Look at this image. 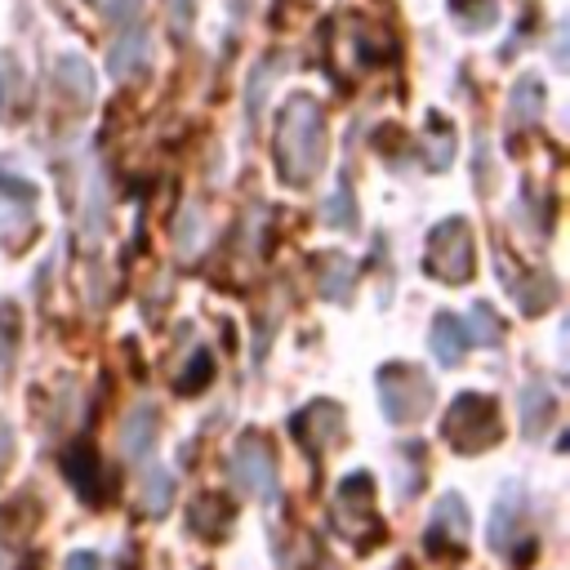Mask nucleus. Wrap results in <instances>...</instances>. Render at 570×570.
Masks as SVG:
<instances>
[{
	"instance_id": "obj_1",
	"label": "nucleus",
	"mask_w": 570,
	"mask_h": 570,
	"mask_svg": "<svg viewBox=\"0 0 570 570\" xmlns=\"http://www.w3.org/2000/svg\"><path fill=\"white\" fill-rule=\"evenodd\" d=\"M325 165V116L316 98L289 94L276 116V169L289 187H307Z\"/></svg>"
},
{
	"instance_id": "obj_2",
	"label": "nucleus",
	"mask_w": 570,
	"mask_h": 570,
	"mask_svg": "<svg viewBox=\"0 0 570 570\" xmlns=\"http://www.w3.org/2000/svg\"><path fill=\"white\" fill-rule=\"evenodd\" d=\"M330 525H334V534L356 543V552H370L383 543V517L374 508V476L370 472H352L338 481L334 503H330Z\"/></svg>"
},
{
	"instance_id": "obj_3",
	"label": "nucleus",
	"mask_w": 570,
	"mask_h": 570,
	"mask_svg": "<svg viewBox=\"0 0 570 570\" xmlns=\"http://www.w3.org/2000/svg\"><path fill=\"white\" fill-rule=\"evenodd\" d=\"M450 450L459 454H485L490 445H499L503 436V414H499V401L485 396V392H459L445 410V423H441Z\"/></svg>"
},
{
	"instance_id": "obj_4",
	"label": "nucleus",
	"mask_w": 570,
	"mask_h": 570,
	"mask_svg": "<svg viewBox=\"0 0 570 570\" xmlns=\"http://www.w3.org/2000/svg\"><path fill=\"white\" fill-rule=\"evenodd\" d=\"M423 272L441 285H463L476 272V245H472V227L463 218H441L428 232V249H423Z\"/></svg>"
},
{
	"instance_id": "obj_5",
	"label": "nucleus",
	"mask_w": 570,
	"mask_h": 570,
	"mask_svg": "<svg viewBox=\"0 0 570 570\" xmlns=\"http://www.w3.org/2000/svg\"><path fill=\"white\" fill-rule=\"evenodd\" d=\"M432 396H436V387L419 365H410V361L379 365V405L392 423H401V428L419 423L432 410Z\"/></svg>"
},
{
	"instance_id": "obj_6",
	"label": "nucleus",
	"mask_w": 570,
	"mask_h": 570,
	"mask_svg": "<svg viewBox=\"0 0 570 570\" xmlns=\"http://www.w3.org/2000/svg\"><path fill=\"white\" fill-rule=\"evenodd\" d=\"M490 548L503 552L517 570H525L530 557L539 552V539H534V530L525 525V499H521V485H517V481L503 485V494H499V503H494V512H490Z\"/></svg>"
},
{
	"instance_id": "obj_7",
	"label": "nucleus",
	"mask_w": 570,
	"mask_h": 570,
	"mask_svg": "<svg viewBox=\"0 0 570 570\" xmlns=\"http://www.w3.org/2000/svg\"><path fill=\"white\" fill-rule=\"evenodd\" d=\"M232 476L258 494V499H281V481H276V445L267 441V432H240L232 445Z\"/></svg>"
},
{
	"instance_id": "obj_8",
	"label": "nucleus",
	"mask_w": 570,
	"mask_h": 570,
	"mask_svg": "<svg viewBox=\"0 0 570 570\" xmlns=\"http://www.w3.org/2000/svg\"><path fill=\"white\" fill-rule=\"evenodd\" d=\"M343 428H347V414H343L338 401H312V405H303V410L289 419V436H294L312 459H321L325 450H334V445L343 441Z\"/></svg>"
},
{
	"instance_id": "obj_9",
	"label": "nucleus",
	"mask_w": 570,
	"mask_h": 570,
	"mask_svg": "<svg viewBox=\"0 0 570 570\" xmlns=\"http://www.w3.org/2000/svg\"><path fill=\"white\" fill-rule=\"evenodd\" d=\"M31 232H36V187L0 169V236L9 249H18Z\"/></svg>"
},
{
	"instance_id": "obj_10",
	"label": "nucleus",
	"mask_w": 570,
	"mask_h": 570,
	"mask_svg": "<svg viewBox=\"0 0 570 570\" xmlns=\"http://www.w3.org/2000/svg\"><path fill=\"white\" fill-rule=\"evenodd\" d=\"M423 543H428V552H436V557H463V552H468V503H463L459 494H441V499L432 503Z\"/></svg>"
},
{
	"instance_id": "obj_11",
	"label": "nucleus",
	"mask_w": 570,
	"mask_h": 570,
	"mask_svg": "<svg viewBox=\"0 0 570 570\" xmlns=\"http://www.w3.org/2000/svg\"><path fill=\"white\" fill-rule=\"evenodd\" d=\"M62 476L71 481V490L80 494V503L102 508L107 503V468L94 450V441H71L62 450Z\"/></svg>"
},
{
	"instance_id": "obj_12",
	"label": "nucleus",
	"mask_w": 570,
	"mask_h": 570,
	"mask_svg": "<svg viewBox=\"0 0 570 570\" xmlns=\"http://www.w3.org/2000/svg\"><path fill=\"white\" fill-rule=\"evenodd\" d=\"M494 272L508 281V294L517 298V307H521L525 316H539V312H548V307H552V298H557V285H552L548 276H534V272H517L508 254H494Z\"/></svg>"
},
{
	"instance_id": "obj_13",
	"label": "nucleus",
	"mask_w": 570,
	"mask_h": 570,
	"mask_svg": "<svg viewBox=\"0 0 570 570\" xmlns=\"http://www.w3.org/2000/svg\"><path fill=\"white\" fill-rule=\"evenodd\" d=\"M236 521V503L227 494H196L187 503V530L196 539H223Z\"/></svg>"
},
{
	"instance_id": "obj_14",
	"label": "nucleus",
	"mask_w": 570,
	"mask_h": 570,
	"mask_svg": "<svg viewBox=\"0 0 570 570\" xmlns=\"http://www.w3.org/2000/svg\"><path fill=\"white\" fill-rule=\"evenodd\" d=\"M147 67V31L129 27L125 36H116V45L107 49V76L111 80H129Z\"/></svg>"
},
{
	"instance_id": "obj_15",
	"label": "nucleus",
	"mask_w": 570,
	"mask_h": 570,
	"mask_svg": "<svg viewBox=\"0 0 570 570\" xmlns=\"http://www.w3.org/2000/svg\"><path fill=\"white\" fill-rule=\"evenodd\" d=\"M552 414H557V392H552L543 379L525 383V392H521V428H525V436L548 432Z\"/></svg>"
},
{
	"instance_id": "obj_16",
	"label": "nucleus",
	"mask_w": 570,
	"mask_h": 570,
	"mask_svg": "<svg viewBox=\"0 0 570 570\" xmlns=\"http://www.w3.org/2000/svg\"><path fill=\"white\" fill-rule=\"evenodd\" d=\"M120 445L129 459H147L151 445H156V405L151 401H138L125 419V432H120Z\"/></svg>"
},
{
	"instance_id": "obj_17",
	"label": "nucleus",
	"mask_w": 570,
	"mask_h": 570,
	"mask_svg": "<svg viewBox=\"0 0 570 570\" xmlns=\"http://www.w3.org/2000/svg\"><path fill=\"white\" fill-rule=\"evenodd\" d=\"M58 89H62V98H71L76 111H85L94 102V71H89V62L80 53L58 58Z\"/></svg>"
},
{
	"instance_id": "obj_18",
	"label": "nucleus",
	"mask_w": 570,
	"mask_h": 570,
	"mask_svg": "<svg viewBox=\"0 0 570 570\" xmlns=\"http://www.w3.org/2000/svg\"><path fill=\"white\" fill-rule=\"evenodd\" d=\"M316 281H321V294H325V298L347 303V294H352V285H356V263H352L347 254H321Z\"/></svg>"
},
{
	"instance_id": "obj_19",
	"label": "nucleus",
	"mask_w": 570,
	"mask_h": 570,
	"mask_svg": "<svg viewBox=\"0 0 570 570\" xmlns=\"http://www.w3.org/2000/svg\"><path fill=\"white\" fill-rule=\"evenodd\" d=\"M463 352H468L463 321H459V316H450V312H441V316L432 321V356L450 370V365H459V361H463Z\"/></svg>"
},
{
	"instance_id": "obj_20",
	"label": "nucleus",
	"mask_w": 570,
	"mask_h": 570,
	"mask_svg": "<svg viewBox=\"0 0 570 570\" xmlns=\"http://www.w3.org/2000/svg\"><path fill=\"white\" fill-rule=\"evenodd\" d=\"M22 89H27V71H22V62L4 49V53H0V120H18V111H22Z\"/></svg>"
},
{
	"instance_id": "obj_21",
	"label": "nucleus",
	"mask_w": 570,
	"mask_h": 570,
	"mask_svg": "<svg viewBox=\"0 0 570 570\" xmlns=\"http://www.w3.org/2000/svg\"><path fill=\"white\" fill-rule=\"evenodd\" d=\"M539 111H543V85H539L534 76H521V80L512 85V98H508V125H512V129H517V125H534Z\"/></svg>"
},
{
	"instance_id": "obj_22",
	"label": "nucleus",
	"mask_w": 570,
	"mask_h": 570,
	"mask_svg": "<svg viewBox=\"0 0 570 570\" xmlns=\"http://www.w3.org/2000/svg\"><path fill=\"white\" fill-rule=\"evenodd\" d=\"M169 499H174V476L160 463H147V472H142V508H147V517H165Z\"/></svg>"
},
{
	"instance_id": "obj_23",
	"label": "nucleus",
	"mask_w": 570,
	"mask_h": 570,
	"mask_svg": "<svg viewBox=\"0 0 570 570\" xmlns=\"http://www.w3.org/2000/svg\"><path fill=\"white\" fill-rule=\"evenodd\" d=\"M450 18L463 31H485L499 22V0H450Z\"/></svg>"
},
{
	"instance_id": "obj_24",
	"label": "nucleus",
	"mask_w": 570,
	"mask_h": 570,
	"mask_svg": "<svg viewBox=\"0 0 570 570\" xmlns=\"http://www.w3.org/2000/svg\"><path fill=\"white\" fill-rule=\"evenodd\" d=\"M463 334H468V343L494 347V343L503 338V325H499V316H494L490 303H472V312H468V321H463Z\"/></svg>"
},
{
	"instance_id": "obj_25",
	"label": "nucleus",
	"mask_w": 570,
	"mask_h": 570,
	"mask_svg": "<svg viewBox=\"0 0 570 570\" xmlns=\"http://www.w3.org/2000/svg\"><path fill=\"white\" fill-rule=\"evenodd\" d=\"M18 334H22V321H18V307L9 298H0V365L13 361L18 352Z\"/></svg>"
},
{
	"instance_id": "obj_26",
	"label": "nucleus",
	"mask_w": 570,
	"mask_h": 570,
	"mask_svg": "<svg viewBox=\"0 0 570 570\" xmlns=\"http://www.w3.org/2000/svg\"><path fill=\"white\" fill-rule=\"evenodd\" d=\"M321 214H325V223L330 227H352L356 223V205H352V187L343 183L325 205H321Z\"/></svg>"
},
{
	"instance_id": "obj_27",
	"label": "nucleus",
	"mask_w": 570,
	"mask_h": 570,
	"mask_svg": "<svg viewBox=\"0 0 570 570\" xmlns=\"http://www.w3.org/2000/svg\"><path fill=\"white\" fill-rule=\"evenodd\" d=\"M209 379H214V356H209V352H196V356H191V365H187V374L178 379V392L196 396V392H200Z\"/></svg>"
},
{
	"instance_id": "obj_28",
	"label": "nucleus",
	"mask_w": 570,
	"mask_h": 570,
	"mask_svg": "<svg viewBox=\"0 0 570 570\" xmlns=\"http://www.w3.org/2000/svg\"><path fill=\"white\" fill-rule=\"evenodd\" d=\"M267 62H272V58H263V62L254 67V89H249V129L258 125V107H263V94H267V85H272V71H267Z\"/></svg>"
},
{
	"instance_id": "obj_29",
	"label": "nucleus",
	"mask_w": 570,
	"mask_h": 570,
	"mask_svg": "<svg viewBox=\"0 0 570 570\" xmlns=\"http://www.w3.org/2000/svg\"><path fill=\"white\" fill-rule=\"evenodd\" d=\"M62 570H102V561H98L94 552H71V557L62 561Z\"/></svg>"
},
{
	"instance_id": "obj_30",
	"label": "nucleus",
	"mask_w": 570,
	"mask_h": 570,
	"mask_svg": "<svg viewBox=\"0 0 570 570\" xmlns=\"http://www.w3.org/2000/svg\"><path fill=\"white\" fill-rule=\"evenodd\" d=\"M13 463V428L0 419V472Z\"/></svg>"
}]
</instances>
